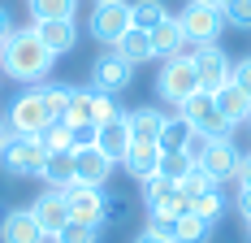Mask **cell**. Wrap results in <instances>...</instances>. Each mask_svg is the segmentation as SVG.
I'll return each instance as SVG.
<instances>
[{"label": "cell", "mask_w": 251, "mask_h": 243, "mask_svg": "<svg viewBox=\"0 0 251 243\" xmlns=\"http://www.w3.org/2000/svg\"><path fill=\"white\" fill-rule=\"evenodd\" d=\"M52 243H100V226H87V221H70Z\"/></svg>", "instance_id": "33"}, {"label": "cell", "mask_w": 251, "mask_h": 243, "mask_svg": "<svg viewBox=\"0 0 251 243\" xmlns=\"http://www.w3.org/2000/svg\"><path fill=\"white\" fill-rule=\"evenodd\" d=\"M9 139H13V126H9V118H0V152H4Z\"/></svg>", "instance_id": "44"}, {"label": "cell", "mask_w": 251, "mask_h": 243, "mask_svg": "<svg viewBox=\"0 0 251 243\" xmlns=\"http://www.w3.org/2000/svg\"><path fill=\"white\" fill-rule=\"evenodd\" d=\"M226 22L238 30H251V0H226Z\"/></svg>", "instance_id": "35"}, {"label": "cell", "mask_w": 251, "mask_h": 243, "mask_svg": "<svg viewBox=\"0 0 251 243\" xmlns=\"http://www.w3.org/2000/svg\"><path fill=\"white\" fill-rule=\"evenodd\" d=\"M113 52H122L130 65H139V61H151V35H148V30H139V26H130L122 39L113 44Z\"/></svg>", "instance_id": "23"}, {"label": "cell", "mask_w": 251, "mask_h": 243, "mask_svg": "<svg viewBox=\"0 0 251 243\" xmlns=\"http://www.w3.org/2000/svg\"><path fill=\"white\" fill-rule=\"evenodd\" d=\"M0 243H48V235L30 209H9V217L0 226Z\"/></svg>", "instance_id": "17"}, {"label": "cell", "mask_w": 251, "mask_h": 243, "mask_svg": "<svg viewBox=\"0 0 251 243\" xmlns=\"http://www.w3.org/2000/svg\"><path fill=\"white\" fill-rule=\"evenodd\" d=\"M96 130H100V135H96V148H100L104 156H113V161L122 165L126 148L134 144V135H130V126H126V113H117L113 122H100Z\"/></svg>", "instance_id": "18"}, {"label": "cell", "mask_w": 251, "mask_h": 243, "mask_svg": "<svg viewBox=\"0 0 251 243\" xmlns=\"http://www.w3.org/2000/svg\"><path fill=\"white\" fill-rule=\"evenodd\" d=\"M134 243H174V239H160V235H151V230H139Z\"/></svg>", "instance_id": "43"}, {"label": "cell", "mask_w": 251, "mask_h": 243, "mask_svg": "<svg viewBox=\"0 0 251 243\" xmlns=\"http://www.w3.org/2000/svg\"><path fill=\"white\" fill-rule=\"evenodd\" d=\"M238 161H243V152L234 148V139H212V144L203 148V156H200V170L221 187V182H229L238 174Z\"/></svg>", "instance_id": "12"}, {"label": "cell", "mask_w": 251, "mask_h": 243, "mask_svg": "<svg viewBox=\"0 0 251 243\" xmlns=\"http://www.w3.org/2000/svg\"><path fill=\"white\" fill-rule=\"evenodd\" d=\"M203 4H217V9H226V0H203Z\"/></svg>", "instance_id": "45"}, {"label": "cell", "mask_w": 251, "mask_h": 243, "mask_svg": "<svg viewBox=\"0 0 251 243\" xmlns=\"http://www.w3.org/2000/svg\"><path fill=\"white\" fill-rule=\"evenodd\" d=\"M9 126H13V135H35L39 139V130L52 122V113H48V104H44V91L39 87H30V91H22V96L9 104Z\"/></svg>", "instance_id": "8"}, {"label": "cell", "mask_w": 251, "mask_h": 243, "mask_svg": "<svg viewBox=\"0 0 251 243\" xmlns=\"http://www.w3.org/2000/svg\"><path fill=\"white\" fill-rule=\"evenodd\" d=\"M70 130H74V152H78V148H91V144H96V135H100L91 122H82V126H70Z\"/></svg>", "instance_id": "38"}, {"label": "cell", "mask_w": 251, "mask_h": 243, "mask_svg": "<svg viewBox=\"0 0 251 243\" xmlns=\"http://www.w3.org/2000/svg\"><path fill=\"white\" fill-rule=\"evenodd\" d=\"M247 126H251V118H247Z\"/></svg>", "instance_id": "48"}, {"label": "cell", "mask_w": 251, "mask_h": 243, "mask_svg": "<svg viewBox=\"0 0 251 243\" xmlns=\"http://www.w3.org/2000/svg\"><path fill=\"white\" fill-rule=\"evenodd\" d=\"M30 213H35V221L44 226L48 239H56V235L70 226V204H65V191H56V187H48V191L39 195V200L30 204Z\"/></svg>", "instance_id": "13"}, {"label": "cell", "mask_w": 251, "mask_h": 243, "mask_svg": "<svg viewBox=\"0 0 251 243\" xmlns=\"http://www.w3.org/2000/svg\"><path fill=\"white\" fill-rule=\"evenodd\" d=\"M4 217H9V209H4V204H0V226H4Z\"/></svg>", "instance_id": "46"}, {"label": "cell", "mask_w": 251, "mask_h": 243, "mask_svg": "<svg viewBox=\"0 0 251 243\" xmlns=\"http://www.w3.org/2000/svg\"><path fill=\"white\" fill-rule=\"evenodd\" d=\"M65 122L70 126H82V122L96 126V91H74L70 96V109H65Z\"/></svg>", "instance_id": "29"}, {"label": "cell", "mask_w": 251, "mask_h": 243, "mask_svg": "<svg viewBox=\"0 0 251 243\" xmlns=\"http://www.w3.org/2000/svg\"><path fill=\"white\" fill-rule=\"evenodd\" d=\"M130 217V204H126L122 195H108V204H104V221H126Z\"/></svg>", "instance_id": "37"}, {"label": "cell", "mask_w": 251, "mask_h": 243, "mask_svg": "<svg viewBox=\"0 0 251 243\" xmlns=\"http://www.w3.org/2000/svg\"><path fill=\"white\" fill-rule=\"evenodd\" d=\"M148 35H151V57H160V61L182 57V48H186V35H182V26H177L174 13H169L165 22L156 26V30H148Z\"/></svg>", "instance_id": "20"}, {"label": "cell", "mask_w": 251, "mask_h": 243, "mask_svg": "<svg viewBox=\"0 0 251 243\" xmlns=\"http://www.w3.org/2000/svg\"><path fill=\"white\" fill-rule=\"evenodd\" d=\"M177 113L191 122L200 135H208V139H229V135H234V122L221 118V109H217V96H212V91H203V87L195 91V96L182 100V104H177Z\"/></svg>", "instance_id": "3"}, {"label": "cell", "mask_w": 251, "mask_h": 243, "mask_svg": "<svg viewBox=\"0 0 251 243\" xmlns=\"http://www.w3.org/2000/svg\"><path fill=\"white\" fill-rule=\"evenodd\" d=\"M191 61H195V74H200L203 91H217V87H226L229 78H234V61L221 52V44H200V48L191 52Z\"/></svg>", "instance_id": "10"}, {"label": "cell", "mask_w": 251, "mask_h": 243, "mask_svg": "<svg viewBox=\"0 0 251 243\" xmlns=\"http://www.w3.org/2000/svg\"><path fill=\"white\" fill-rule=\"evenodd\" d=\"M212 187H217V182H212V178H208V174H203L200 165H195V170H191V174H186V178H182V182H177V191L186 195V200H195V195L212 191Z\"/></svg>", "instance_id": "34"}, {"label": "cell", "mask_w": 251, "mask_h": 243, "mask_svg": "<svg viewBox=\"0 0 251 243\" xmlns=\"http://www.w3.org/2000/svg\"><path fill=\"white\" fill-rule=\"evenodd\" d=\"M65 204H70V221L104 226V204H108V191H104V187H87V182H70V187H65Z\"/></svg>", "instance_id": "11"}, {"label": "cell", "mask_w": 251, "mask_h": 243, "mask_svg": "<svg viewBox=\"0 0 251 243\" xmlns=\"http://www.w3.org/2000/svg\"><path fill=\"white\" fill-rule=\"evenodd\" d=\"M96 4H100V0H96Z\"/></svg>", "instance_id": "49"}, {"label": "cell", "mask_w": 251, "mask_h": 243, "mask_svg": "<svg viewBox=\"0 0 251 243\" xmlns=\"http://www.w3.org/2000/svg\"><path fill=\"white\" fill-rule=\"evenodd\" d=\"M117 113H122V109H117V96H108V91H96V126H100V122H113Z\"/></svg>", "instance_id": "36"}, {"label": "cell", "mask_w": 251, "mask_h": 243, "mask_svg": "<svg viewBox=\"0 0 251 243\" xmlns=\"http://www.w3.org/2000/svg\"><path fill=\"white\" fill-rule=\"evenodd\" d=\"M165 18H169L165 0H134L130 4V26H139V30H156Z\"/></svg>", "instance_id": "24"}, {"label": "cell", "mask_w": 251, "mask_h": 243, "mask_svg": "<svg viewBox=\"0 0 251 243\" xmlns=\"http://www.w3.org/2000/svg\"><path fill=\"white\" fill-rule=\"evenodd\" d=\"M191 170H195V161H191L186 152H165V156H160V174H165V178H174V182H182Z\"/></svg>", "instance_id": "32"}, {"label": "cell", "mask_w": 251, "mask_h": 243, "mask_svg": "<svg viewBox=\"0 0 251 243\" xmlns=\"http://www.w3.org/2000/svg\"><path fill=\"white\" fill-rule=\"evenodd\" d=\"M30 4V18L44 22V18H74L78 13V0H26Z\"/></svg>", "instance_id": "30"}, {"label": "cell", "mask_w": 251, "mask_h": 243, "mask_svg": "<svg viewBox=\"0 0 251 243\" xmlns=\"http://www.w3.org/2000/svg\"><path fill=\"white\" fill-rule=\"evenodd\" d=\"M13 30H18V26H13V18H9V9L0 4V44H4V39H9Z\"/></svg>", "instance_id": "42"}, {"label": "cell", "mask_w": 251, "mask_h": 243, "mask_svg": "<svg viewBox=\"0 0 251 243\" xmlns=\"http://www.w3.org/2000/svg\"><path fill=\"white\" fill-rule=\"evenodd\" d=\"M39 91H44V104H48L52 122H65V109H70L74 87H65V83H48V87H39Z\"/></svg>", "instance_id": "31"}, {"label": "cell", "mask_w": 251, "mask_h": 243, "mask_svg": "<svg viewBox=\"0 0 251 243\" xmlns=\"http://www.w3.org/2000/svg\"><path fill=\"white\" fill-rule=\"evenodd\" d=\"M160 156H165V148L151 144V139H134V144L126 148L122 156V170L134 178V182H143V178H151V174H160Z\"/></svg>", "instance_id": "15"}, {"label": "cell", "mask_w": 251, "mask_h": 243, "mask_svg": "<svg viewBox=\"0 0 251 243\" xmlns=\"http://www.w3.org/2000/svg\"><path fill=\"white\" fill-rule=\"evenodd\" d=\"M87 30H91V39H96V44L113 48L126 30H130V4H126V0H100V4H91Z\"/></svg>", "instance_id": "6"}, {"label": "cell", "mask_w": 251, "mask_h": 243, "mask_svg": "<svg viewBox=\"0 0 251 243\" xmlns=\"http://www.w3.org/2000/svg\"><path fill=\"white\" fill-rule=\"evenodd\" d=\"M39 144H44V152H74V130H70V122H48V126L39 130Z\"/></svg>", "instance_id": "28"}, {"label": "cell", "mask_w": 251, "mask_h": 243, "mask_svg": "<svg viewBox=\"0 0 251 243\" xmlns=\"http://www.w3.org/2000/svg\"><path fill=\"white\" fill-rule=\"evenodd\" d=\"M143 200H148V217H182V213H191V200L177 191V182L165 178V174L143 178Z\"/></svg>", "instance_id": "7"}, {"label": "cell", "mask_w": 251, "mask_h": 243, "mask_svg": "<svg viewBox=\"0 0 251 243\" xmlns=\"http://www.w3.org/2000/svg\"><path fill=\"white\" fill-rule=\"evenodd\" d=\"M39 178H44L48 187H56V191H65V187L74 182V152H48Z\"/></svg>", "instance_id": "22"}, {"label": "cell", "mask_w": 251, "mask_h": 243, "mask_svg": "<svg viewBox=\"0 0 251 243\" xmlns=\"http://www.w3.org/2000/svg\"><path fill=\"white\" fill-rule=\"evenodd\" d=\"M234 182H238V187H251V152H243V161H238V174H234Z\"/></svg>", "instance_id": "41"}, {"label": "cell", "mask_w": 251, "mask_h": 243, "mask_svg": "<svg viewBox=\"0 0 251 243\" xmlns=\"http://www.w3.org/2000/svg\"><path fill=\"white\" fill-rule=\"evenodd\" d=\"M191 135H195V126L182 118V113H174V118H165V130H160V148H165V152H182Z\"/></svg>", "instance_id": "25"}, {"label": "cell", "mask_w": 251, "mask_h": 243, "mask_svg": "<svg viewBox=\"0 0 251 243\" xmlns=\"http://www.w3.org/2000/svg\"><path fill=\"white\" fill-rule=\"evenodd\" d=\"M56 65V57L44 48V39L35 35V26H18L4 44H0V70L13 83H44Z\"/></svg>", "instance_id": "1"}, {"label": "cell", "mask_w": 251, "mask_h": 243, "mask_svg": "<svg viewBox=\"0 0 251 243\" xmlns=\"http://www.w3.org/2000/svg\"><path fill=\"white\" fill-rule=\"evenodd\" d=\"M165 118H169V113H160V109L143 104V109H130V113H126V126H130V135H134V139H151V144H160Z\"/></svg>", "instance_id": "21"}, {"label": "cell", "mask_w": 251, "mask_h": 243, "mask_svg": "<svg viewBox=\"0 0 251 243\" xmlns=\"http://www.w3.org/2000/svg\"><path fill=\"white\" fill-rule=\"evenodd\" d=\"M191 213H195V217H203L208 226H217V221H221V213H226V195H221V187L195 195V200H191Z\"/></svg>", "instance_id": "26"}, {"label": "cell", "mask_w": 251, "mask_h": 243, "mask_svg": "<svg viewBox=\"0 0 251 243\" xmlns=\"http://www.w3.org/2000/svg\"><path fill=\"white\" fill-rule=\"evenodd\" d=\"M212 239V226L195 213H182L177 217V230H174V243H208Z\"/></svg>", "instance_id": "27"}, {"label": "cell", "mask_w": 251, "mask_h": 243, "mask_svg": "<svg viewBox=\"0 0 251 243\" xmlns=\"http://www.w3.org/2000/svg\"><path fill=\"white\" fill-rule=\"evenodd\" d=\"M35 26V35L44 39V48L52 52V57H65V52H74L78 44V26L74 18H44V22H30Z\"/></svg>", "instance_id": "16"}, {"label": "cell", "mask_w": 251, "mask_h": 243, "mask_svg": "<svg viewBox=\"0 0 251 243\" xmlns=\"http://www.w3.org/2000/svg\"><path fill=\"white\" fill-rule=\"evenodd\" d=\"M234 83H238V87L251 96V52L243 57V61H234Z\"/></svg>", "instance_id": "39"}, {"label": "cell", "mask_w": 251, "mask_h": 243, "mask_svg": "<svg viewBox=\"0 0 251 243\" xmlns=\"http://www.w3.org/2000/svg\"><path fill=\"white\" fill-rule=\"evenodd\" d=\"M130 78H134V65L126 61L122 52H100L96 57V65H91V91H108V96H122L126 87H130Z\"/></svg>", "instance_id": "9"}, {"label": "cell", "mask_w": 251, "mask_h": 243, "mask_svg": "<svg viewBox=\"0 0 251 243\" xmlns=\"http://www.w3.org/2000/svg\"><path fill=\"white\" fill-rule=\"evenodd\" d=\"M212 96H217V109H221V118H226V122L243 126V122L251 118V96L243 91V87H238V83H234V78H229L226 87H217Z\"/></svg>", "instance_id": "19"}, {"label": "cell", "mask_w": 251, "mask_h": 243, "mask_svg": "<svg viewBox=\"0 0 251 243\" xmlns=\"http://www.w3.org/2000/svg\"><path fill=\"white\" fill-rule=\"evenodd\" d=\"M44 161H48V152H44V144L35 135H13L4 144V152H0V165H4V174H13V178H39L44 174Z\"/></svg>", "instance_id": "5"}, {"label": "cell", "mask_w": 251, "mask_h": 243, "mask_svg": "<svg viewBox=\"0 0 251 243\" xmlns=\"http://www.w3.org/2000/svg\"><path fill=\"white\" fill-rule=\"evenodd\" d=\"M247 239H251V221H247Z\"/></svg>", "instance_id": "47"}, {"label": "cell", "mask_w": 251, "mask_h": 243, "mask_svg": "<svg viewBox=\"0 0 251 243\" xmlns=\"http://www.w3.org/2000/svg\"><path fill=\"white\" fill-rule=\"evenodd\" d=\"M113 156H104L100 148H78L74 152V182H87V187H104L108 178H113Z\"/></svg>", "instance_id": "14"}, {"label": "cell", "mask_w": 251, "mask_h": 243, "mask_svg": "<svg viewBox=\"0 0 251 243\" xmlns=\"http://www.w3.org/2000/svg\"><path fill=\"white\" fill-rule=\"evenodd\" d=\"M177 26H182V35H186V44L191 48H200V44H217L221 39V30H226V9H217V4H203V0H186V9L177 13Z\"/></svg>", "instance_id": "2"}, {"label": "cell", "mask_w": 251, "mask_h": 243, "mask_svg": "<svg viewBox=\"0 0 251 243\" xmlns=\"http://www.w3.org/2000/svg\"><path fill=\"white\" fill-rule=\"evenodd\" d=\"M234 209L243 213V221H251V187H238V195H234Z\"/></svg>", "instance_id": "40"}, {"label": "cell", "mask_w": 251, "mask_h": 243, "mask_svg": "<svg viewBox=\"0 0 251 243\" xmlns=\"http://www.w3.org/2000/svg\"><path fill=\"white\" fill-rule=\"evenodd\" d=\"M156 91L160 100H169V104H182L186 96H195L200 91V74H195V61H191V52H182V57H169L160 74H156Z\"/></svg>", "instance_id": "4"}]
</instances>
